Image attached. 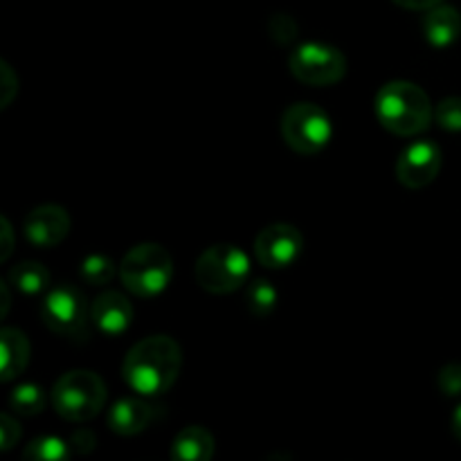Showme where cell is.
I'll return each mask as SVG.
<instances>
[{
	"instance_id": "20",
	"label": "cell",
	"mask_w": 461,
	"mask_h": 461,
	"mask_svg": "<svg viewBox=\"0 0 461 461\" xmlns=\"http://www.w3.org/2000/svg\"><path fill=\"white\" fill-rule=\"evenodd\" d=\"M45 392L41 385H34V383H23L9 396V408L14 410L21 417H34V414H41L45 410Z\"/></svg>"
},
{
	"instance_id": "18",
	"label": "cell",
	"mask_w": 461,
	"mask_h": 461,
	"mask_svg": "<svg viewBox=\"0 0 461 461\" xmlns=\"http://www.w3.org/2000/svg\"><path fill=\"white\" fill-rule=\"evenodd\" d=\"M21 461H70V446L52 435L36 437L25 446Z\"/></svg>"
},
{
	"instance_id": "28",
	"label": "cell",
	"mask_w": 461,
	"mask_h": 461,
	"mask_svg": "<svg viewBox=\"0 0 461 461\" xmlns=\"http://www.w3.org/2000/svg\"><path fill=\"white\" fill-rule=\"evenodd\" d=\"M450 426H453V435L457 437V441H461V403L453 412V423H450Z\"/></svg>"
},
{
	"instance_id": "23",
	"label": "cell",
	"mask_w": 461,
	"mask_h": 461,
	"mask_svg": "<svg viewBox=\"0 0 461 461\" xmlns=\"http://www.w3.org/2000/svg\"><path fill=\"white\" fill-rule=\"evenodd\" d=\"M437 385L446 396H461V363H450L441 367Z\"/></svg>"
},
{
	"instance_id": "14",
	"label": "cell",
	"mask_w": 461,
	"mask_h": 461,
	"mask_svg": "<svg viewBox=\"0 0 461 461\" xmlns=\"http://www.w3.org/2000/svg\"><path fill=\"white\" fill-rule=\"evenodd\" d=\"M423 34L432 48H450L461 36V14L450 5H437L428 9L423 18Z\"/></svg>"
},
{
	"instance_id": "3",
	"label": "cell",
	"mask_w": 461,
	"mask_h": 461,
	"mask_svg": "<svg viewBox=\"0 0 461 461\" xmlns=\"http://www.w3.org/2000/svg\"><path fill=\"white\" fill-rule=\"evenodd\" d=\"M120 279L135 297H158L174 279V261L167 248L158 243H140L124 255Z\"/></svg>"
},
{
	"instance_id": "27",
	"label": "cell",
	"mask_w": 461,
	"mask_h": 461,
	"mask_svg": "<svg viewBox=\"0 0 461 461\" xmlns=\"http://www.w3.org/2000/svg\"><path fill=\"white\" fill-rule=\"evenodd\" d=\"M392 3H396L403 9H410V12H428V9L441 5V0H392Z\"/></svg>"
},
{
	"instance_id": "4",
	"label": "cell",
	"mask_w": 461,
	"mask_h": 461,
	"mask_svg": "<svg viewBox=\"0 0 461 461\" xmlns=\"http://www.w3.org/2000/svg\"><path fill=\"white\" fill-rule=\"evenodd\" d=\"M52 405L66 421L84 423L97 417L106 405V385L88 369L68 372L54 383Z\"/></svg>"
},
{
	"instance_id": "7",
	"label": "cell",
	"mask_w": 461,
	"mask_h": 461,
	"mask_svg": "<svg viewBox=\"0 0 461 461\" xmlns=\"http://www.w3.org/2000/svg\"><path fill=\"white\" fill-rule=\"evenodd\" d=\"M282 138L300 156H318L333 138L331 117L311 102H297L282 115Z\"/></svg>"
},
{
	"instance_id": "10",
	"label": "cell",
	"mask_w": 461,
	"mask_h": 461,
	"mask_svg": "<svg viewBox=\"0 0 461 461\" xmlns=\"http://www.w3.org/2000/svg\"><path fill=\"white\" fill-rule=\"evenodd\" d=\"M441 165H444L441 149L430 140H417L408 144L396 160V180L408 189H423L435 183Z\"/></svg>"
},
{
	"instance_id": "19",
	"label": "cell",
	"mask_w": 461,
	"mask_h": 461,
	"mask_svg": "<svg viewBox=\"0 0 461 461\" xmlns=\"http://www.w3.org/2000/svg\"><path fill=\"white\" fill-rule=\"evenodd\" d=\"M246 302H248V311H250L255 318L264 320L275 311V306H277L279 302V295L277 291H275L273 284L266 282V279H255V282L248 284Z\"/></svg>"
},
{
	"instance_id": "11",
	"label": "cell",
	"mask_w": 461,
	"mask_h": 461,
	"mask_svg": "<svg viewBox=\"0 0 461 461\" xmlns=\"http://www.w3.org/2000/svg\"><path fill=\"white\" fill-rule=\"evenodd\" d=\"M70 225V214L61 205H41L25 216L23 232L32 246L48 250V248L59 246L68 237Z\"/></svg>"
},
{
	"instance_id": "22",
	"label": "cell",
	"mask_w": 461,
	"mask_h": 461,
	"mask_svg": "<svg viewBox=\"0 0 461 461\" xmlns=\"http://www.w3.org/2000/svg\"><path fill=\"white\" fill-rule=\"evenodd\" d=\"M435 122L444 131L459 133L461 131V97H446L435 106Z\"/></svg>"
},
{
	"instance_id": "12",
	"label": "cell",
	"mask_w": 461,
	"mask_h": 461,
	"mask_svg": "<svg viewBox=\"0 0 461 461\" xmlns=\"http://www.w3.org/2000/svg\"><path fill=\"white\" fill-rule=\"evenodd\" d=\"M162 408L144 399H120L108 410V428L120 437H135L160 419Z\"/></svg>"
},
{
	"instance_id": "25",
	"label": "cell",
	"mask_w": 461,
	"mask_h": 461,
	"mask_svg": "<svg viewBox=\"0 0 461 461\" xmlns=\"http://www.w3.org/2000/svg\"><path fill=\"white\" fill-rule=\"evenodd\" d=\"M70 446H72V450H75L77 455H88V453H93L95 446H97V439H95L93 432L79 430V432H75V435H72Z\"/></svg>"
},
{
	"instance_id": "6",
	"label": "cell",
	"mask_w": 461,
	"mask_h": 461,
	"mask_svg": "<svg viewBox=\"0 0 461 461\" xmlns=\"http://www.w3.org/2000/svg\"><path fill=\"white\" fill-rule=\"evenodd\" d=\"M41 318L50 331L75 342H84L93 324L84 293L68 284H59L45 293L41 302Z\"/></svg>"
},
{
	"instance_id": "17",
	"label": "cell",
	"mask_w": 461,
	"mask_h": 461,
	"mask_svg": "<svg viewBox=\"0 0 461 461\" xmlns=\"http://www.w3.org/2000/svg\"><path fill=\"white\" fill-rule=\"evenodd\" d=\"M9 284L27 297L50 291V270L39 261H23L9 270Z\"/></svg>"
},
{
	"instance_id": "2",
	"label": "cell",
	"mask_w": 461,
	"mask_h": 461,
	"mask_svg": "<svg viewBox=\"0 0 461 461\" xmlns=\"http://www.w3.org/2000/svg\"><path fill=\"white\" fill-rule=\"evenodd\" d=\"M376 117L390 133L414 138L435 120L426 90L412 81H390L376 93Z\"/></svg>"
},
{
	"instance_id": "16",
	"label": "cell",
	"mask_w": 461,
	"mask_h": 461,
	"mask_svg": "<svg viewBox=\"0 0 461 461\" xmlns=\"http://www.w3.org/2000/svg\"><path fill=\"white\" fill-rule=\"evenodd\" d=\"M216 441L203 426H187L176 435L171 446V461H212Z\"/></svg>"
},
{
	"instance_id": "29",
	"label": "cell",
	"mask_w": 461,
	"mask_h": 461,
	"mask_svg": "<svg viewBox=\"0 0 461 461\" xmlns=\"http://www.w3.org/2000/svg\"><path fill=\"white\" fill-rule=\"evenodd\" d=\"M266 461H293V459H291V455H286V453H275V455H270V457H266Z\"/></svg>"
},
{
	"instance_id": "13",
	"label": "cell",
	"mask_w": 461,
	"mask_h": 461,
	"mask_svg": "<svg viewBox=\"0 0 461 461\" xmlns=\"http://www.w3.org/2000/svg\"><path fill=\"white\" fill-rule=\"evenodd\" d=\"M90 320H93V327L104 336L117 338L129 331L133 322V306L122 293L106 291L95 297L90 304Z\"/></svg>"
},
{
	"instance_id": "21",
	"label": "cell",
	"mask_w": 461,
	"mask_h": 461,
	"mask_svg": "<svg viewBox=\"0 0 461 461\" xmlns=\"http://www.w3.org/2000/svg\"><path fill=\"white\" fill-rule=\"evenodd\" d=\"M115 277V264L106 255H90L81 261V279L90 286H106Z\"/></svg>"
},
{
	"instance_id": "15",
	"label": "cell",
	"mask_w": 461,
	"mask_h": 461,
	"mask_svg": "<svg viewBox=\"0 0 461 461\" xmlns=\"http://www.w3.org/2000/svg\"><path fill=\"white\" fill-rule=\"evenodd\" d=\"M30 363V340L21 329L5 327L0 331V378L14 381L25 372Z\"/></svg>"
},
{
	"instance_id": "1",
	"label": "cell",
	"mask_w": 461,
	"mask_h": 461,
	"mask_svg": "<svg viewBox=\"0 0 461 461\" xmlns=\"http://www.w3.org/2000/svg\"><path fill=\"white\" fill-rule=\"evenodd\" d=\"M183 349L171 336H149L135 342L122 363V378L140 396L165 394L178 381Z\"/></svg>"
},
{
	"instance_id": "26",
	"label": "cell",
	"mask_w": 461,
	"mask_h": 461,
	"mask_svg": "<svg viewBox=\"0 0 461 461\" xmlns=\"http://www.w3.org/2000/svg\"><path fill=\"white\" fill-rule=\"evenodd\" d=\"M12 225H9L5 216H0V261H5L12 255Z\"/></svg>"
},
{
	"instance_id": "5",
	"label": "cell",
	"mask_w": 461,
	"mask_h": 461,
	"mask_svg": "<svg viewBox=\"0 0 461 461\" xmlns=\"http://www.w3.org/2000/svg\"><path fill=\"white\" fill-rule=\"evenodd\" d=\"M250 279V257L239 246L219 243L196 259V282L203 291L228 295Z\"/></svg>"
},
{
	"instance_id": "8",
	"label": "cell",
	"mask_w": 461,
	"mask_h": 461,
	"mask_svg": "<svg viewBox=\"0 0 461 461\" xmlns=\"http://www.w3.org/2000/svg\"><path fill=\"white\" fill-rule=\"evenodd\" d=\"M288 70L306 86H333L345 77L347 59L338 48L320 41L297 45L288 57Z\"/></svg>"
},
{
	"instance_id": "24",
	"label": "cell",
	"mask_w": 461,
	"mask_h": 461,
	"mask_svg": "<svg viewBox=\"0 0 461 461\" xmlns=\"http://www.w3.org/2000/svg\"><path fill=\"white\" fill-rule=\"evenodd\" d=\"M18 439H21V426H18V421L14 417H9V414H3L0 417V448L12 450Z\"/></svg>"
},
{
	"instance_id": "9",
	"label": "cell",
	"mask_w": 461,
	"mask_h": 461,
	"mask_svg": "<svg viewBox=\"0 0 461 461\" xmlns=\"http://www.w3.org/2000/svg\"><path fill=\"white\" fill-rule=\"evenodd\" d=\"M304 252V237L291 223H273L255 239V257L270 270L291 268Z\"/></svg>"
}]
</instances>
